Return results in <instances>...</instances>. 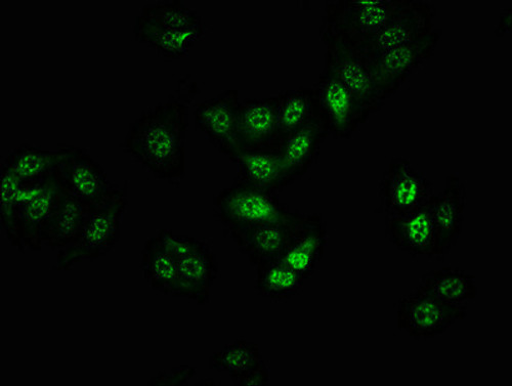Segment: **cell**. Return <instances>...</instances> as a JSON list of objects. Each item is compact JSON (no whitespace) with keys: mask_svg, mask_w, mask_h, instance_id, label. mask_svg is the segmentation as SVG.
Masks as SVG:
<instances>
[{"mask_svg":"<svg viewBox=\"0 0 512 386\" xmlns=\"http://www.w3.org/2000/svg\"><path fill=\"white\" fill-rule=\"evenodd\" d=\"M305 282L278 259L256 267V291L274 302H283L297 295L303 290Z\"/></svg>","mask_w":512,"mask_h":386,"instance_id":"obj_28","label":"cell"},{"mask_svg":"<svg viewBox=\"0 0 512 386\" xmlns=\"http://www.w3.org/2000/svg\"><path fill=\"white\" fill-rule=\"evenodd\" d=\"M279 104V95L246 99L241 103L236 156L244 152L280 150Z\"/></svg>","mask_w":512,"mask_h":386,"instance_id":"obj_17","label":"cell"},{"mask_svg":"<svg viewBox=\"0 0 512 386\" xmlns=\"http://www.w3.org/2000/svg\"><path fill=\"white\" fill-rule=\"evenodd\" d=\"M204 32L201 16L181 0L145 6L134 25L136 40L167 60L185 58Z\"/></svg>","mask_w":512,"mask_h":386,"instance_id":"obj_2","label":"cell"},{"mask_svg":"<svg viewBox=\"0 0 512 386\" xmlns=\"http://www.w3.org/2000/svg\"><path fill=\"white\" fill-rule=\"evenodd\" d=\"M213 209L228 235L252 226L281 221L290 212L287 204L280 201L275 193L237 182L215 197Z\"/></svg>","mask_w":512,"mask_h":386,"instance_id":"obj_5","label":"cell"},{"mask_svg":"<svg viewBox=\"0 0 512 386\" xmlns=\"http://www.w3.org/2000/svg\"><path fill=\"white\" fill-rule=\"evenodd\" d=\"M467 305H453L416 288L403 296L397 306V326L410 337L433 339L445 334L467 317Z\"/></svg>","mask_w":512,"mask_h":386,"instance_id":"obj_7","label":"cell"},{"mask_svg":"<svg viewBox=\"0 0 512 386\" xmlns=\"http://www.w3.org/2000/svg\"><path fill=\"white\" fill-rule=\"evenodd\" d=\"M263 365H265V361L259 346L245 339L236 340L209 359L210 369L226 372L232 380L238 379Z\"/></svg>","mask_w":512,"mask_h":386,"instance_id":"obj_29","label":"cell"},{"mask_svg":"<svg viewBox=\"0 0 512 386\" xmlns=\"http://www.w3.org/2000/svg\"><path fill=\"white\" fill-rule=\"evenodd\" d=\"M190 75L182 77L165 103L144 111L128 130L121 148L156 180L176 185L186 174L185 146L190 107L200 93Z\"/></svg>","mask_w":512,"mask_h":386,"instance_id":"obj_1","label":"cell"},{"mask_svg":"<svg viewBox=\"0 0 512 386\" xmlns=\"http://www.w3.org/2000/svg\"><path fill=\"white\" fill-rule=\"evenodd\" d=\"M321 122L329 137L351 140L365 124L370 112L361 101L327 69H323L315 87Z\"/></svg>","mask_w":512,"mask_h":386,"instance_id":"obj_9","label":"cell"},{"mask_svg":"<svg viewBox=\"0 0 512 386\" xmlns=\"http://www.w3.org/2000/svg\"><path fill=\"white\" fill-rule=\"evenodd\" d=\"M326 243L327 224L322 216L300 212L278 260L308 280L322 260Z\"/></svg>","mask_w":512,"mask_h":386,"instance_id":"obj_15","label":"cell"},{"mask_svg":"<svg viewBox=\"0 0 512 386\" xmlns=\"http://www.w3.org/2000/svg\"><path fill=\"white\" fill-rule=\"evenodd\" d=\"M196 374V369L190 366H183L173 369L170 373H160L151 379L149 384L185 385Z\"/></svg>","mask_w":512,"mask_h":386,"instance_id":"obj_31","label":"cell"},{"mask_svg":"<svg viewBox=\"0 0 512 386\" xmlns=\"http://www.w3.org/2000/svg\"><path fill=\"white\" fill-rule=\"evenodd\" d=\"M386 236L396 248L413 257L443 261L448 255L433 218L432 197L401 216L386 218Z\"/></svg>","mask_w":512,"mask_h":386,"instance_id":"obj_13","label":"cell"},{"mask_svg":"<svg viewBox=\"0 0 512 386\" xmlns=\"http://www.w3.org/2000/svg\"><path fill=\"white\" fill-rule=\"evenodd\" d=\"M436 18L435 5L423 0H407L405 7L376 34L356 45L374 61L393 49L430 34L435 29Z\"/></svg>","mask_w":512,"mask_h":386,"instance_id":"obj_12","label":"cell"},{"mask_svg":"<svg viewBox=\"0 0 512 386\" xmlns=\"http://www.w3.org/2000/svg\"><path fill=\"white\" fill-rule=\"evenodd\" d=\"M141 270L153 290L164 295L176 296L179 259L162 230L145 243Z\"/></svg>","mask_w":512,"mask_h":386,"instance_id":"obj_23","label":"cell"},{"mask_svg":"<svg viewBox=\"0 0 512 386\" xmlns=\"http://www.w3.org/2000/svg\"><path fill=\"white\" fill-rule=\"evenodd\" d=\"M442 36L443 30L435 28L430 34L374 60L377 90L384 105L400 91L416 70L435 56Z\"/></svg>","mask_w":512,"mask_h":386,"instance_id":"obj_11","label":"cell"},{"mask_svg":"<svg viewBox=\"0 0 512 386\" xmlns=\"http://www.w3.org/2000/svg\"><path fill=\"white\" fill-rule=\"evenodd\" d=\"M417 288L453 305H467L478 295L476 277L452 267L424 274Z\"/></svg>","mask_w":512,"mask_h":386,"instance_id":"obj_26","label":"cell"},{"mask_svg":"<svg viewBox=\"0 0 512 386\" xmlns=\"http://www.w3.org/2000/svg\"><path fill=\"white\" fill-rule=\"evenodd\" d=\"M56 151V178L65 193L89 205H97L120 188L109 181L103 166L87 150L61 144Z\"/></svg>","mask_w":512,"mask_h":386,"instance_id":"obj_8","label":"cell"},{"mask_svg":"<svg viewBox=\"0 0 512 386\" xmlns=\"http://www.w3.org/2000/svg\"><path fill=\"white\" fill-rule=\"evenodd\" d=\"M300 211H290L281 221L264 223L230 233L239 251L248 257L252 267L277 260Z\"/></svg>","mask_w":512,"mask_h":386,"instance_id":"obj_20","label":"cell"},{"mask_svg":"<svg viewBox=\"0 0 512 386\" xmlns=\"http://www.w3.org/2000/svg\"><path fill=\"white\" fill-rule=\"evenodd\" d=\"M22 184L37 183L56 175L57 151H48L29 144H22L2 162Z\"/></svg>","mask_w":512,"mask_h":386,"instance_id":"obj_27","label":"cell"},{"mask_svg":"<svg viewBox=\"0 0 512 386\" xmlns=\"http://www.w3.org/2000/svg\"><path fill=\"white\" fill-rule=\"evenodd\" d=\"M279 97L278 138L281 145L289 136L319 119L320 113L314 87L285 91Z\"/></svg>","mask_w":512,"mask_h":386,"instance_id":"obj_25","label":"cell"},{"mask_svg":"<svg viewBox=\"0 0 512 386\" xmlns=\"http://www.w3.org/2000/svg\"><path fill=\"white\" fill-rule=\"evenodd\" d=\"M406 4L407 0H338L328 3L322 18L321 38L338 36L361 44Z\"/></svg>","mask_w":512,"mask_h":386,"instance_id":"obj_4","label":"cell"},{"mask_svg":"<svg viewBox=\"0 0 512 386\" xmlns=\"http://www.w3.org/2000/svg\"><path fill=\"white\" fill-rule=\"evenodd\" d=\"M328 137L319 118L282 142L279 156L283 189L302 180L309 173Z\"/></svg>","mask_w":512,"mask_h":386,"instance_id":"obj_19","label":"cell"},{"mask_svg":"<svg viewBox=\"0 0 512 386\" xmlns=\"http://www.w3.org/2000/svg\"><path fill=\"white\" fill-rule=\"evenodd\" d=\"M466 189L460 178L450 175L443 192L432 196V213L447 254L455 247L463 228Z\"/></svg>","mask_w":512,"mask_h":386,"instance_id":"obj_22","label":"cell"},{"mask_svg":"<svg viewBox=\"0 0 512 386\" xmlns=\"http://www.w3.org/2000/svg\"><path fill=\"white\" fill-rule=\"evenodd\" d=\"M240 105L238 91L230 90L202 102L194 110L196 130L231 160L237 154Z\"/></svg>","mask_w":512,"mask_h":386,"instance_id":"obj_16","label":"cell"},{"mask_svg":"<svg viewBox=\"0 0 512 386\" xmlns=\"http://www.w3.org/2000/svg\"><path fill=\"white\" fill-rule=\"evenodd\" d=\"M219 275L217 255L206 241L192 237L179 257L176 297L193 300L197 305L209 303L210 288Z\"/></svg>","mask_w":512,"mask_h":386,"instance_id":"obj_18","label":"cell"},{"mask_svg":"<svg viewBox=\"0 0 512 386\" xmlns=\"http://www.w3.org/2000/svg\"><path fill=\"white\" fill-rule=\"evenodd\" d=\"M21 183L5 166H0V226L14 247H18V206Z\"/></svg>","mask_w":512,"mask_h":386,"instance_id":"obj_30","label":"cell"},{"mask_svg":"<svg viewBox=\"0 0 512 386\" xmlns=\"http://www.w3.org/2000/svg\"><path fill=\"white\" fill-rule=\"evenodd\" d=\"M434 195V184L410 160L395 157L378 184L376 212L386 218L401 216Z\"/></svg>","mask_w":512,"mask_h":386,"instance_id":"obj_10","label":"cell"},{"mask_svg":"<svg viewBox=\"0 0 512 386\" xmlns=\"http://www.w3.org/2000/svg\"><path fill=\"white\" fill-rule=\"evenodd\" d=\"M93 206L61 189L56 206L42 232V244L60 250L73 245L80 237Z\"/></svg>","mask_w":512,"mask_h":386,"instance_id":"obj_21","label":"cell"},{"mask_svg":"<svg viewBox=\"0 0 512 386\" xmlns=\"http://www.w3.org/2000/svg\"><path fill=\"white\" fill-rule=\"evenodd\" d=\"M235 182L244 186L277 193L283 190L279 151H253L237 155Z\"/></svg>","mask_w":512,"mask_h":386,"instance_id":"obj_24","label":"cell"},{"mask_svg":"<svg viewBox=\"0 0 512 386\" xmlns=\"http://www.w3.org/2000/svg\"><path fill=\"white\" fill-rule=\"evenodd\" d=\"M127 206V183L110 198L94 205L78 240L59 251L54 271H69L85 260L107 255L117 244L120 225Z\"/></svg>","mask_w":512,"mask_h":386,"instance_id":"obj_3","label":"cell"},{"mask_svg":"<svg viewBox=\"0 0 512 386\" xmlns=\"http://www.w3.org/2000/svg\"><path fill=\"white\" fill-rule=\"evenodd\" d=\"M61 193L56 175L30 184H22L18 206V249L39 251L42 232L48 223Z\"/></svg>","mask_w":512,"mask_h":386,"instance_id":"obj_14","label":"cell"},{"mask_svg":"<svg viewBox=\"0 0 512 386\" xmlns=\"http://www.w3.org/2000/svg\"><path fill=\"white\" fill-rule=\"evenodd\" d=\"M511 13V9H508L501 14L499 24L495 31L498 37L503 36L505 33L511 30Z\"/></svg>","mask_w":512,"mask_h":386,"instance_id":"obj_33","label":"cell"},{"mask_svg":"<svg viewBox=\"0 0 512 386\" xmlns=\"http://www.w3.org/2000/svg\"><path fill=\"white\" fill-rule=\"evenodd\" d=\"M321 40L326 46L324 68L335 75L370 114L378 112L384 104L377 90L374 61L346 38L332 36Z\"/></svg>","mask_w":512,"mask_h":386,"instance_id":"obj_6","label":"cell"},{"mask_svg":"<svg viewBox=\"0 0 512 386\" xmlns=\"http://www.w3.org/2000/svg\"><path fill=\"white\" fill-rule=\"evenodd\" d=\"M270 381V373L265 365L255 369L248 374L233 380L235 385L239 386H264Z\"/></svg>","mask_w":512,"mask_h":386,"instance_id":"obj_32","label":"cell"}]
</instances>
